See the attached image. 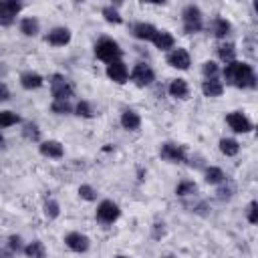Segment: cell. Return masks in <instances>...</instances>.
<instances>
[{"mask_svg": "<svg viewBox=\"0 0 258 258\" xmlns=\"http://www.w3.org/2000/svg\"><path fill=\"white\" fill-rule=\"evenodd\" d=\"M224 79L238 89H254L256 87V73H254L252 64H248V62H240V60L228 62L224 67Z\"/></svg>", "mask_w": 258, "mask_h": 258, "instance_id": "6da1fadb", "label": "cell"}, {"mask_svg": "<svg viewBox=\"0 0 258 258\" xmlns=\"http://www.w3.org/2000/svg\"><path fill=\"white\" fill-rule=\"evenodd\" d=\"M121 54H123L121 46L117 44V40H113L109 36H103V38H99L95 42V56L99 60L107 62V64L115 62V60H121Z\"/></svg>", "mask_w": 258, "mask_h": 258, "instance_id": "7a4b0ae2", "label": "cell"}, {"mask_svg": "<svg viewBox=\"0 0 258 258\" xmlns=\"http://www.w3.org/2000/svg\"><path fill=\"white\" fill-rule=\"evenodd\" d=\"M181 22H183V32L185 34H196L204 28V18L202 10L196 4H187L181 12Z\"/></svg>", "mask_w": 258, "mask_h": 258, "instance_id": "3957f363", "label": "cell"}, {"mask_svg": "<svg viewBox=\"0 0 258 258\" xmlns=\"http://www.w3.org/2000/svg\"><path fill=\"white\" fill-rule=\"evenodd\" d=\"M50 93H52L54 101H69L75 95V89L62 75L56 73L50 77Z\"/></svg>", "mask_w": 258, "mask_h": 258, "instance_id": "277c9868", "label": "cell"}, {"mask_svg": "<svg viewBox=\"0 0 258 258\" xmlns=\"http://www.w3.org/2000/svg\"><path fill=\"white\" fill-rule=\"evenodd\" d=\"M119 216H121V210L113 200H103L97 206V220L101 224H113Z\"/></svg>", "mask_w": 258, "mask_h": 258, "instance_id": "5b68a950", "label": "cell"}, {"mask_svg": "<svg viewBox=\"0 0 258 258\" xmlns=\"http://www.w3.org/2000/svg\"><path fill=\"white\" fill-rule=\"evenodd\" d=\"M131 81L137 85V87H149L153 81H155V73L149 64L145 62H137L131 71Z\"/></svg>", "mask_w": 258, "mask_h": 258, "instance_id": "8992f818", "label": "cell"}, {"mask_svg": "<svg viewBox=\"0 0 258 258\" xmlns=\"http://www.w3.org/2000/svg\"><path fill=\"white\" fill-rule=\"evenodd\" d=\"M226 123L234 133H250L252 131V121L242 113V111H232L226 115Z\"/></svg>", "mask_w": 258, "mask_h": 258, "instance_id": "52a82bcc", "label": "cell"}, {"mask_svg": "<svg viewBox=\"0 0 258 258\" xmlns=\"http://www.w3.org/2000/svg\"><path fill=\"white\" fill-rule=\"evenodd\" d=\"M159 155H161V159H165L169 163H183L185 161L183 145H177V143H171V141H167L159 147Z\"/></svg>", "mask_w": 258, "mask_h": 258, "instance_id": "ba28073f", "label": "cell"}, {"mask_svg": "<svg viewBox=\"0 0 258 258\" xmlns=\"http://www.w3.org/2000/svg\"><path fill=\"white\" fill-rule=\"evenodd\" d=\"M167 64L173 67V69H179V71H187L189 64H191V58H189V52L181 46L177 48H171L167 52Z\"/></svg>", "mask_w": 258, "mask_h": 258, "instance_id": "9c48e42d", "label": "cell"}, {"mask_svg": "<svg viewBox=\"0 0 258 258\" xmlns=\"http://www.w3.org/2000/svg\"><path fill=\"white\" fill-rule=\"evenodd\" d=\"M20 2L16 0H0V24L2 26H10L16 18V14L20 12Z\"/></svg>", "mask_w": 258, "mask_h": 258, "instance_id": "30bf717a", "label": "cell"}, {"mask_svg": "<svg viewBox=\"0 0 258 258\" xmlns=\"http://www.w3.org/2000/svg\"><path fill=\"white\" fill-rule=\"evenodd\" d=\"M64 244H67L69 250L81 254V252H87V250H89L91 240H89L85 234H81V232H69V234L64 236Z\"/></svg>", "mask_w": 258, "mask_h": 258, "instance_id": "8fae6325", "label": "cell"}, {"mask_svg": "<svg viewBox=\"0 0 258 258\" xmlns=\"http://www.w3.org/2000/svg\"><path fill=\"white\" fill-rule=\"evenodd\" d=\"M107 77H109L113 83L123 85V83H127V79H129V69H127V64H125L123 60L109 62V64H107Z\"/></svg>", "mask_w": 258, "mask_h": 258, "instance_id": "7c38bea8", "label": "cell"}, {"mask_svg": "<svg viewBox=\"0 0 258 258\" xmlns=\"http://www.w3.org/2000/svg\"><path fill=\"white\" fill-rule=\"evenodd\" d=\"M44 40H46L50 46H64V44L71 42V30L64 28V26H56V28H52V30L44 36Z\"/></svg>", "mask_w": 258, "mask_h": 258, "instance_id": "4fadbf2b", "label": "cell"}, {"mask_svg": "<svg viewBox=\"0 0 258 258\" xmlns=\"http://www.w3.org/2000/svg\"><path fill=\"white\" fill-rule=\"evenodd\" d=\"M38 151L40 155L44 157H50V159H60L64 155V147L60 141H54V139H48V141H42L38 145Z\"/></svg>", "mask_w": 258, "mask_h": 258, "instance_id": "5bb4252c", "label": "cell"}, {"mask_svg": "<svg viewBox=\"0 0 258 258\" xmlns=\"http://www.w3.org/2000/svg\"><path fill=\"white\" fill-rule=\"evenodd\" d=\"M151 42H153L159 50H167V52L175 46V38H173V34H171L169 30H157Z\"/></svg>", "mask_w": 258, "mask_h": 258, "instance_id": "9a60e30c", "label": "cell"}, {"mask_svg": "<svg viewBox=\"0 0 258 258\" xmlns=\"http://www.w3.org/2000/svg\"><path fill=\"white\" fill-rule=\"evenodd\" d=\"M131 32H133V36L139 38V40H153L157 28H155L153 24H149V22H137V24H133Z\"/></svg>", "mask_w": 258, "mask_h": 258, "instance_id": "2e32d148", "label": "cell"}, {"mask_svg": "<svg viewBox=\"0 0 258 258\" xmlns=\"http://www.w3.org/2000/svg\"><path fill=\"white\" fill-rule=\"evenodd\" d=\"M167 91H169V95H171L173 99H181V101L189 99V87H187V83H185L183 79H173V81L169 83Z\"/></svg>", "mask_w": 258, "mask_h": 258, "instance_id": "e0dca14e", "label": "cell"}, {"mask_svg": "<svg viewBox=\"0 0 258 258\" xmlns=\"http://www.w3.org/2000/svg\"><path fill=\"white\" fill-rule=\"evenodd\" d=\"M121 125H123V129H127V131H137V129L141 127V117H139V113L133 111V109H125V111L121 113Z\"/></svg>", "mask_w": 258, "mask_h": 258, "instance_id": "ac0fdd59", "label": "cell"}, {"mask_svg": "<svg viewBox=\"0 0 258 258\" xmlns=\"http://www.w3.org/2000/svg\"><path fill=\"white\" fill-rule=\"evenodd\" d=\"M202 93L206 95V97H220L222 93H224V83L220 81V79H206L204 83H202Z\"/></svg>", "mask_w": 258, "mask_h": 258, "instance_id": "d6986e66", "label": "cell"}, {"mask_svg": "<svg viewBox=\"0 0 258 258\" xmlns=\"http://www.w3.org/2000/svg\"><path fill=\"white\" fill-rule=\"evenodd\" d=\"M42 83H44V79L38 75V73H32V71H26V73H22L20 75V85L24 87V89H38V87H42Z\"/></svg>", "mask_w": 258, "mask_h": 258, "instance_id": "ffe728a7", "label": "cell"}, {"mask_svg": "<svg viewBox=\"0 0 258 258\" xmlns=\"http://www.w3.org/2000/svg\"><path fill=\"white\" fill-rule=\"evenodd\" d=\"M22 252L26 254V258H46V248H44V244L40 240L28 242Z\"/></svg>", "mask_w": 258, "mask_h": 258, "instance_id": "44dd1931", "label": "cell"}, {"mask_svg": "<svg viewBox=\"0 0 258 258\" xmlns=\"http://www.w3.org/2000/svg\"><path fill=\"white\" fill-rule=\"evenodd\" d=\"M40 30V22L34 18V16H26L20 20V32L24 36H36Z\"/></svg>", "mask_w": 258, "mask_h": 258, "instance_id": "7402d4cb", "label": "cell"}, {"mask_svg": "<svg viewBox=\"0 0 258 258\" xmlns=\"http://www.w3.org/2000/svg\"><path fill=\"white\" fill-rule=\"evenodd\" d=\"M210 28H212V34H214L216 38H224L226 34H230L232 24H230L226 18H214L212 24H210Z\"/></svg>", "mask_w": 258, "mask_h": 258, "instance_id": "603a6c76", "label": "cell"}, {"mask_svg": "<svg viewBox=\"0 0 258 258\" xmlns=\"http://www.w3.org/2000/svg\"><path fill=\"white\" fill-rule=\"evenodd\" d=\"M216 50H218L220 60H224L226 64L232 62V60H236V46L232 42H222V44H218Z\"/></svg>", "mask_w": 258, "mask_h": 258, "instance_id": "cb8c5ba5", "label": "cell"}, {"mask_svg": "<svg viewBox=\"0 0 258 258\" xmlns=\"http://www.w3.org/2000/svg\"><path fill=\"white\" fill-rule=\"evenodd\" d=\"M220 151L226 157H234L240 151V143L236 139H232V137H224V139H220Z\"/></svg>", "mask_w": 258, "mask_h": 258, "instance_id": "d4e9b609", "label": "cell"}, {"mask_svg": "<svg viewBox=\"0 0 258 258\" xmlns=\"http://www.w3.org/2000/svg\"><path fill=\"white\" fill-rule=\"evenodd\" d=\"M196 191H198V185H196V181H191V179H183V181H179L177 187H175V196H179V198L196 196Z\"/></svg>", "mask_w": 258, "mask_h": 258, "instance_id": "484cf974", "label": "cell"}, {"mask_svg": "<svg viewBox=\"0 0 258 258\" xmlns=\"http://www.w3.org/2000/svg\"><path fill=\"white\" fill-rule=\"evenodd\" d=\"M224 179H226V173L220 167H208L206 169V181L210 185H220Z\"/></svg>", "mask_w": 258, "mask_h": 258, "instance_id": "4316f807", "label": "cell"}, {"mask_svg": "<svg viewBox=\"0 0 258 258\" xmlns=\"http://www.w3.org/2000/svg\"><path fill=\"white\" fill-rule=\"evenodd\" d=\"M16 123H20L18 113H14V111H0V129L12 127V125H16Z\"/></svg>", "mask_w": 258, "mask_h": 258, "instance_id": "83f0119b", "label": "cell"}, {"mask_svg": "<svg viewBox=\"0 0 258 258\" xmlns=\"http://www.w3.org/2000/svg\"><path fill=\"white\" fill-rule=\"evenodd\" d=\"M73 111H75V115L85 117V119L95 117V109H93V105H91L89 101H79V103H77V107H75Z\"/></svg>", "mask_w": 258, "mask_h": 258, "instance_id": "f1b7e54d", "label": "cell"}, {"mask_svg": "<svg viewBox=\"0 0 258 258\" xmlns=\"http://www.w3.org/2000/svg\"><path fill=\"white\" fill-rule=\"evenodd\" d=\"M50 111L56 113V115H69V113H73V105L69 101H52Z\"/></svg>", "mask_w": 258, "mask_h": 258, "instance_id": "f546056e", "label": "cell"}, {"mask_svg": "<svg viewBox=\"0 0 258 258\" xmlns=\"http://www.w3.org/2000/svg\"><path fill=\"white\" fill-rule=\"evenodd\" d=\"M202 73H204L206 79H218V75H220V67H218L214 60H206V62L202 64Z\"/></svg>", "mask_w": 258, "mask_h": 258, "instance_id": "4dcf8cb0", "label": "cell"}, {"mask_svg": "<svg viewBox=\"0 0 258 258\" xmlns=\"http://www.w3.org/2000/svg\"><path fill=\"white\" fill-rule=\"evenodd\" d=\"M58 214H60L58 202L56 200H46L44 202V216L50 218V220H54V218H58Z\"/></svg>", "mask_w": 258, "mask_h": 258, "instance_id": "1f68e13d", "label": "cell"}, {"mask_svg": "<svg viewBox=\"0 0 258 258\" xmlns=\"http://www.w3.org/2000/svg\"><path fill=\"white\" fill-rule=\"evenodd\" d=\"M103 16H105L107 22H113V24H121V22H123L121 14H119L117 8H113V6H105V8H103Z\"/></svg>", "mask_w": 258, "mask_h": 258, "instance_id": "d6a6232c", "label": "cell"}, {"mask_svg": "<svg viewBox=\"0 0 258 258\" xmlns=\"http://www.w3.org/2000/svg\"><path fill=\"white\" fill-rule=\"evenodd\" d=\"M22 135H24L28 141H38V139H40V129H38L34 123H26L24 129H22Z\"/></svg>", "mask_w": 258, "mask_h": 258, "instance_id": "836d02e7", "label": "cell"}, {"mask_svg": "<svg viewBox=\"0 0 258 258\" xmlns=\"http://www.w3.org/2000/svg\"><path fill=\"white\" fill-rule=\"evenodd\" d=\"M234 191H236V185L226 177L222 183H220V189H218V196L220 198H232L234 196Z\"/></svg>", "mask_w": 258, "mask_h": 258, "instance_id": "e575fe53", "label": "cell"}, {"mask_svg": "<svg viewBox=\"0 0 258 258\" xmlns=\"http://www.w3.org/2000/svg\"><path fill=\"white\" fill-rule=\"evenodd\" d=\"M79 196H81L83 200H87V202H93V200H97V189H95L93 185L83 183V185H79Z\"/></svg>", "mask_w": 258, "mask_h": 258, "instance_id": "d590c367", "label": "cell"}, {"mask_svg": "<svg viewBox=\"0 0 258 258\" xmlns=\"http://www.w3.org/2000/svg\"><path fill=\"white\" fill-rule=\"evenodd\" d=\"M8 250H10L12 254L24 250V248H22V240H20V236H10V238H8Z\"/></svg>", "mask_w": 258, "mask_h": 258, "instance_id": "8d00e7d4", "label": "cell"}, {"mask_svg": "<svg viewBox=\"0 0 258 258\" xmlns=\"http://www.w3.org/2000/svg\"><path fill=\"white\" fill-rule=\"evenodd\" d=\"M246 218H248V222H250V224H256V222H258V204H256V202H250Z\"/></svg>", "mask_w": 258, "mask_h": 258, "instance_id": "74e56055", "label": "cell"}, {"mask_svg": "<svg viewBox=\"0 0 258 258\" xmlns=\"http://www.w3.org/2000/svg\"><path fill=\"white\" fill-rule=\"evenodd\" d=\"M10 97V91H8V87L4 85V83H0V101H6Z\"/></svg>", "mask_w": 258, "mask_h": 258, "instance_id": "f35d334b", "label": "cell"}, {"mask_svg": "<svg viewBox=\"0 0 258 258\" xmlns=\"http://www.w3.org/2000/svg\"><path fill=\"white\" fill-rule=\"evenodd\" d=\"M0 258H12V252L10 250H0Z\"/></svg>", "mask_w": 258, "mask_h": 258, "instance_id": "ab89813d", "label": "cell"}, {"mask_svg": "<svg viewBox=\"0 0 258 258\" xmlns=\"http://www.w3.org/2000/svg\"><path fill=\"white\" fill-rule=\"evenodd\" d=\"M4 143H6V141H4V137H2V133H0V149H4Z\"/></svg>", "mask_w": 258, "mask_h": 258, "instance_id": "60d3db41", "label": "cell"}, {"mask_svg": "<svg viewBox=\"0 0 258 258\" xmlns=\"http://www.w3.org/2000/svg\"><path fill=\"white\" fill-rule=\"evenodd\" d=\"M115 258H129V256H123V254H119V256H115Z\"/></svg>", "mask_w": 258, "mask_h": 258, "instance_id": "b9f144b4", "label": "cell"}, {"mask_svg": "<svg viewBox=\"0 0 258 258\" xmlns=\"http://www.w3.org/2000/svg\"><path fill=\"white\" fill-rule=\"evenodd\" d=\"M163 258H175V256H163Z\"/></svg>", "mask_w": 258, "mask_h": 258, "instance_id": "7bdbcfd3", "label": "cell"}]
</instances>
